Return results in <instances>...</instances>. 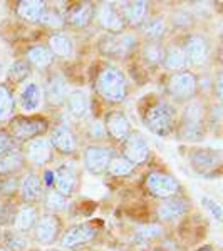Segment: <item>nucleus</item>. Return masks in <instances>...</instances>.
Returning <instances> with one entry per match:
<instances>
[{
	"label": "nucleus",
	"instance_id": "obj_27",
	"mask_svg": "<svg viewBox=\"0 0 223 251\" xmlns=\"http://www.w3.org/2000/svg\"><path fill=\"white\" fill-rule=\"evenodd\" d=\"M163 234H165L163 226L160 223H153V225L141 226L135 233V236H133V243H135L138 248H149L155 243L163 240Z\"/></svg>",
	"mask_w": 223,
	"mask_h": 251
},
{
	"label": "nucleus",
	"instance_id": "obj_12",
	"mask_svg": "<svg viewBox=\"0 0 223 251\" xmlns=\"http://www.w3.org/2000/svg\"><path fill=\"white\" fill-rule=\"evenodd\" d=\"M114 157V151L108 146L91 144L83 152V164L84 169L92 176H101L108 171V166Z\"/></svg>",
	"mask_w": 223,
	"mask_h": 251
},
{
	"label": "nucleus",
	"instance_id": "obj_31",
	"mask_svg": "<svg viewBox=\"0 0 223 251\" xmlns=\"http://www.w3.org/2000/svg\"><path fill=\"white\" fill-rule=\"evenodd\" d=\"M17 100L9 84H0V124L10 123L15 117Z\"/></svg>",
	"mask_w": 223,
	"mask_h": 251
},
{
	"label": "nucleus",
	"instance_id": "obj_29",
	"mask_svg": "<svg viewBox=\"0 0 223 251\" xmlns=\"http://www.w3.org/2000/svg\"><path fill=\"white\" fill-rule=\"evenodd\" d=\"M47 49L51 50V54L54 57L59 59H69L74 54V42L64 32H54L52 35H49L47 40Z\"/></svg>",
	"mask_w": 223,
	"mask_h": 251
},
{
	"label": "nucleus",
	"instance_id": "obj_5",
	"mask_svg": "<svg viewBox=\"0 0 223 251\" xmlns=\"http://www.w3.org/2000/svg\"><path fill=\"white\" fill-rule=\"evenodd\" d=\"M49 131V123L42 116H15L9 123V134L15 143H29Z\"/></svg>",
	"mask_w": 223,
	"mask_h": 251
},
{
	"label": "nucleus",
	"instance_id": "obj_14",
	"mask_svg": "<svg viewBox=\"0 0 223 251\" xmlns=\"http://www.w3.org/2000/svg\"><path fill=\"white\" fill-rule=\"evenodd\" d=\"M22 154L26 157V163L35 166V168H46L49 163L54 161V149L47 137L44 136L26 143Z\"/></svg>",
	"mask_w": 223,
	"mask_h": 251
},
{
	"label": "nucleus",
	"instance_id": "obj_48",
	"mask_svg": "<svg viewBox=\"0 0 223 251\" xmlns=\"http://www.w3.org/2000/svg\"><path fill=\"white\" fill-rule=\"evenodd\" d=\"M195 251H215V248L212 245H205V246H201V248H198V250H195Z\"/></svg>",
	"mask_w": 223,
	"mask_h": 251
},
{
	"label": "nucleus",
	"instance_id": "obj_41",
	"mask_svg": "<svg viewBox=\"0 0 223 251\" xmlns=\"http://www.w3.org/2000/svg\"><path fill=\"white\" fill-rule=\"evenodd\" d=\"M20 176L12 174V176H2L0 177V196L10 198L19 193Z\"/></svg>",
	"mask_w": 223,
	"mask_h": 251
},
{
	"label": "nucleus",
	"instance_id": "obj_35",
	"mask_svg": "<svg viewBox=\"0 0 223 251\" xmlns=\"http://www.w3.org/2000/svg\"><path fill=\"white\" fill-rule=\"evenodd\" d=\"M42 203H44V208H46V213L57 214V216H59V213L67 211V208H69L67 198H64L62 194H59L57 191H54V189H46Z\"/></svg>",
	"mask_w": 223,
	"mask_h": 251
},
{
	"label": "nucleus",
	"instance_id": "obj_1",
	"mask_svg": "<svg viewBox=\"0 0 223 251\" xmlns=\"http://www.w3.org/2000/svg\"><path fill=\"white\" fill-rule=\"evenodd\" d=\"M94 89L101 99L108 102H123L128 96V77L119 67L112 64H104L96 75Z\"/></svg>",
	"mask_w": 223,
	"mask_h": 251
},
{
	"label": "nucleus",
	"instance_id": "obj_3",
	"mask_svg": "<svg viewBox=\"0 0 223 251\" xmlns=\"http://www.w3.org/2000/svg\"><path fill=\"white\" fill-rule=\"evenodd\" d=\"M144 127L149 129L153 134L166 137L176 127V109L169 100H155L141 116Z\"/></svg>",
	"mask_w": 223,
	"mask_h": 251
},
{
	"label": "nucleus",
	"instance_id": "obj_20",
	"mask_svg": "<svg viewBox=\"0 0 223 251\" xmlns=\"http://www.w3.org/2000/svg\"><path fill=\"white\" fill-rule=\"evenodd\" d=\"M104 131L109 139L116 141V143H123L133 131V124L129 117L123 111H109L104 117Z\"/></svg>",
	"mask_w": 223,
	"mask_h": 251
},
{
	"label": "nucleus",
	"instance_id": "obj_50",
	"mask_svg": "<svg viewBox=\"0 0 223 251\" xmlns=\"http://www.w3.org/2000/svg\"><path fill=\"white\" fill-rule=\"evenodd\" d=\"M26 251H40V250H37V248H27Z\"/></svg>",
	"mask_w": 223,
	"mask_h": 251
},
{
	"label": "nucleus",
	"instance_id": "obj_26",
	"mask_svg": "<svg viewBox=\"0 0 223 251\" xmlns=\"http://www.w3.org/2000/svg\"><path fill=\"white\" fill-rule=\"evenodd\" d=\"M37 220H39L37 208H35V206H30V204H22L19 209H15L12 225H14V228L17 233L27 234V233H32V229H34Z\"/></svg>",
	"mask_w": 223,
	"mask_h": 251
},
{
	"label": "nucleus",
	"instance_id": "obj_40",
	"mask_svg": "<svg viewBox=\"0 0 223 251\" xmlns=\"http://www.w3.org/2000/svg\"><path fill=\"white\" fill-rule=\"evenodd\" d=\"M135 169H136L135 166H133L131 163H128L124 157L114 156L111 159V163H109L106 173L111 174L112 177H128L135 173Z\"/></svg>",
	"mask_w": 223,
	"mask_h": 251
},
{
	"label": "nucleus",
	"instance_id": "obj_43",
	"mask_svg": "<svg viewBox=\"0 0 223 251\" xmlns=\"http://www.w3.org/2000/svg\"><path fill=\"white\" fill-rule=\"evenodd\" d=\"M200 201H201V206L212 214V218L217 223L223 221V208L217 200H213V198H210V196H201Z\"/></svg>",
	"mask_w": 223,
	"mask_h": 251
},
{
	"label": "nucleus",
	"instance_id": "obj_18",
	"mask_svg": "<svg viewBox=\"0 0 223 251\" xmlns=\"http://www.w3.org/2000/svg\"><path fill=\"white\" fill-rule=\"evenodd\" d=\"M47 139L52 149L62 156H74L78 151V136L72 132L69 126H56L54 129H51V134Z\"/></svg>",
	"mask_w": 223,
	"mask_h": 251
},
{
	"label": "nucleus",
	"instance_id": "obj_51",
	"mask_svg": "<svg viewBox=\"0 0 223 251\" xmlns=\"http://www.w3.org/2000/svg\"><path fill=\"white\" fill-rule=\"evenodd\" d=\"M169 251H180V250H178V246H173V248L169 250Z\"/></svg>",
	"mask_w": 223,
	"mask_h": 251
},
{
	"label": "nucleus",
	"instance_id": "obj_49",
	"mask_svg": "<svg viewBox=\"0 0 223 251\" xmlns=\"http://www.w3.org/2000/svg\"><path fill=\"white\" fill-rule=\"evenodd\" d=\"M0 251H10L9 248H7V246H3L2 243H0Z\"/></svg>",
	"mask_w": 223,
	"mask_h": 251
},
{
	"label": "nucleus",
	"instance_id": "obj_4",
	"mask_svg": "<svg viewBox=\"0 0 223 251\" xmlns=\"http://www.w3.org/2000/svg\"><path fill=\"white\" fill-rule=\"evenodd\" d=\"M165 92L173 102H190V100H193L196 97L198 77L188 69L181 72H175V74H169L165 84Z\"/></svg>",
	"mask_w": 223,
	"mask_h": 251
},
{
	"label": "nucleus",
	"instance_id": "obj_30",
	"mask_svg": "<svg viewBox=\"0 0 223 251\" xmlns=\"http://www.w3.org/2000/svg\"><path fill=\"white\" fill-rule=\"evenodd\" d=\"M46 7H47V3L40 2V0H22V2H17L15 12H17V15L24 22L39 24Z\"/></svg>",
	"mask_w": 223,
	"mask_h": 251
},
{
	"label": "nucleus",
	"instance_id": "obj_23",
	"mask_svg": "<svg viewBox=\"0 0 223 251\" xmlns=\"http://www.w3.org/2000/svg\"><path fill=\"white\" fill-rule=\"evenodd\" d=\"M69 92H71V87H69L67 80L60 74H52L46 80L42 96H46V100L51 107H60L66 102Z\"/></svg>",
	"mask_w": 223,
	"mask_h": 251
},
{
	"label": "nucleus",
	"instance_id": "obj_22",
	"mask_svg": "<svg viewBox=\"0 0 223 251\" xmlns=\"http://www.w3.org/2000/svg\"><path fill=\"white\" fill-rule=\"evenodd\" d=\"M96 19V5L92 2H78L67 9L64 20L72 29H86Z\"/></svg>",
	"mask_w": 223,
	"mask_h": 251
},
{
	"label": "nucleus",
	"instance_id": "obj_11",
	"mask_svg": "<svg viewBox=\"0 0 223 251\" xmlns=\"http://www.w3.org/2000/svg\"><path fill=\"white\" fill-rule=\"evenodd\" d=\"M149 156H151V148L141 132L131 131L126 139L121 143V157H124L135 168L148 163Z\"/></svg>",
	"mask_w": 223,
	"mask_h": 251
},
{
	"label": "nucleus",
	"instance_id": "obj_44",
	"mask_svg": "<svg viewBox=\"0 0 223 251\" xmlns=\"http://www.w3.org/2000/svg\"><path fill=\"white\" fill-rule=\"evenodd\" d=\"M17 151V143L12 139L9 131H3L0 129V157L10 154V152Z\"/></svg>",
	"mask_w": 223,
	"mask_h": 251
},
{
	"label": "nucleus",
	"instance_id": "obj_10",
	"mask_svg": "<svg viewBox=\"0 0 223 251\" xmlns=\"http://www.w3.org/2000/svg\"><path fill=\"white\" fill-rule=\"evenodd\" d=\"M181 49L185 52V57L188 66L192 67H205L210 59V52H212V46L210 40L201 34H188L181 40Z\"/></svg>",
	"mask_w": 223,
	"mask_h": 251
},
{
	"label": "nucleus",
	"instance_id": "obj_9",
	"mask_svg": "<svg viewBox=\"0 0 223 251\" xmlns=\"http://www.w3.org/2000/svg\"><path fill=\"white\" fill-rule=\"evenodd\" d=\"M60 234H62V220H60V216L44 213L42 216H39L34 229H32V240L39 246H52L59 241Z\"/></svg>",
	"mask_w": 223,
	"mask_h": 251
},
{
	"label": "nucleus",
	"instance_id": "obj_36",
	"mask_svg": "<svg viewBox=\"0 0 223 251\" xmlns=\"http://www.w3.org/2000/svg\"><path fill=\"white\" fill-rule=\"evenodd\" d=\"M5 74L12 84H22L30 77L32 67L26 59H17L10 64L9 69H5Z\"/></svg>",
	"mask_w": 223,
	"mask_h": 251
},
{
	"label": "nucleus",
	"instance_id": "obj_45",
	"mask_svg": "<svg viewBox=\"0 0 223 251\" xmlns=\"http://www.w3.org/2000/svg\"><path fill=\"white\" fill-rule=\"evenodd\" d=\"M91 136L97 137V139H101V137H106V131H104L103 123H94L91 126Z\"/></svg>",
	"mask_w": 223,
	"mask_h": 251
},
{
	"label": "nucleus",
	"instance_id": "obj_7",
	"mask_svg": "<svg viewBox=\"0 0 223 251\" xmlns=\"http://www.w3.org/2000/svg\"><path fill=\"white\" fill-rule=\"evenodd\" d=\"M144 188L153 198L163 201L181 194V184L175 176L163 171H151L144 177Z\"/></svg>",
	"mask_w": 223,
	"mask_h": 251
},
{
	"label": "nucleus",
	"instance_id": "obj_39",
	"mask_svg": "<svg viewBox=\"0 0 223 251\" xmlns=\"http://www.w3.org/2000/svg\"><path fill=\"white\" fill-rule=\"evenodd\" d=\"M2 245L7 246L10 251H26L27 248H30L29 240L24 234L17 231H10V229H5L2 233Z\"/></svg>",
	"mask_w": 223,
	"mask_h": 251
},
{
	"label": "nucleus",
	"instance_id": "obj_42",
	"mask_svg": "<svg viewBox=\"0 0 223 251\" xmlns=\"http://www.w3.org/2000/svg\"><path fill=\"white\" fill-rule=\"evenodd\" d=\"M169 24H171L175 29H180V30H186L190 29V27L195 24V17L192 12L188 10H176L175 14L171 15V19H169Z\"/></svg>",
	"mask_w": 223,
	"mask_h": 251
},
{
	"label": "nucleus",
	"instance_id": "obj_47",
	"mask_svg": "<svg viewBox=\"0 0 223 251\" xmlns=\"http://www.w3.org/2000/svg\"><path fill=\"white\" fill-rule=\"evenodd\" d=\"M5 74V64H3V57L0 55V77Z\"/></svg>",
	"mask_w": 223,
	"mask_h": 251
},
{
	"label": "nucleus",
	"instance_id": "obj_38",
	"mask_svg": "<svg viewBox=\"0 0 223 251\" xmlns=\"http://www.w3.org/2000/svg\"><path fill=\"white\" fill-rule=\"evenodd\" d=\"M39 24H42L47 29L59 32V29H62V27L66 25V20H64V14L59 9H56V7H52V5H47Z\"/></svg>",
	"mask_w": 223,
	"mask_h": 251
},
{
	"label": "nucleus",
	"instance_id": "obj_2",
	"mask_svg": "<svg viewBox=\"0 0 223 251\" xmlns=\"http://www.w3.org/2000/svg\"><path fill=\"white\" fill-rule=\"evenodd\" d=\"M206 134V109L203 102L193 99L185 104L178 124V137L185 143H200Z\"/></svg>",
	"mask_w": 223,
	"mask_h": 251
},
{
	"label": "nucleus",
	"instance_id": "obj_17",
	"mask_svg": "<svg viewBox=\"0 0 223 251\" xmlns=\"http://www.w3.org/2000/svg\"><path fill=\"white\" fill-rule=\"evenodd\" d=\"M96 20L106 34L116 35V34H123L126 30L116 3L104 2L99 7H96Z\"/></svg>",
	"mask_w": 223,
	"mask_h": 251
},
{
	"label": "nucleus",
	"instance_id": "obj_21",
	"mask_svg": "<svg viewBox=\"0 0 223 251\" xmlns=\"http://www.w3.org/2000/svg\"><path fill=\"white\" fill-rule=\"evenodd\" d=\"M190 209H192L190 201L180 194V196L160 201V204L156 206V218L161 223H173L180 220L181 216H185Z\"/></svg>",
	"mask_w": 223,
	"mask_h": 251
},
{
	"label": "nucleus",
	"instance_id": "obj_34",
	"mask_svg": "<svg viewBox=\"0 0 223 251\" xmlns=\"http://www.w3.org/2000/svg\"><path fill=\"white\" fill-rule=\"evenodd\" d=\"M26 157H24L22 152L14 151L10 154L0 157V177L2 176H12V174H19L26 168Z\"/></svg>",
	"mask_w": 223,
	"mask_h": 251
},
{
	"label": "nucleus",
	"instance_id": "obj_24",
	"mask_svg": "<svg viewBox=\"0 0 223 251\" xmlns=\"http://www.w3.org/2000/svg\"><path fill=\"white\" fill-rule=\"evenodd\" d=\"M64 106H66L69 116L74 121L84 119L89 112V106H91V102H89V94L86 91H81V89H71Z\"/></svg>",
	"mask_w": 223,
	"mask_h": 251
},
{
	"label": "nucleus",
	"instance_id": "obj_46",
	"mask_svg": "<svg viewBox=\"0 0 223 251\" xmlns=\"http://www.w3.org/2000/svg\"><path fill=\"white\" fill-rule=\"evenodd\" d=\"M215 91H217V99L222 100V74L218 72L217 80H215Z\"/></svg>",
	"mask_w": 223,
	"mask_h": 251
},
{
	"label": "nucleus",
	"instance_id": "obj_19",
	"mask_svg": "<svg viewBox=\"0 0 223 251\" xmlns=\"http://www.w3.org/2000/svg\"><path fill=\"white\" fill-rule=\"evenodd\" d=\"M188 161L195 173H208L220 168L222 151L208 148H193L188 154Z\"/></svg>",
	"mask_w": 223,
	"mask_h": 251
},
{
	"label": "nucleus",
	"instance_id": "obj_15",
	"mask_svg": "<svg viewBox=\"0 0 223 251\" xmlns=\"http://www.w3.org/2000/svg\"><path fill=\"white\" fill-rule=\"evenodd\" d=\"M117 10L123 19L124 27L129 29H139L141 25L149 19V3L141 2V0H133V2H121L117 3Z\"/></svg>",
	"mask_w": 223,
	"mask_h": 251
},
{
	"label": "nucleus",
	"instance_id": "obj_28",
	"mask_svg": "<svg viewBox=\"0 0 223 251\" xmlns=\"http://www.w3.org/2000/svg\"><path fill=\"white\" fill-rule=\"evenodd\" d=\"M161 66H163L168 72H171V74H175V72L186 71V67H188V62H186L185 52H183V49H181L180 44H173V46H169V47L165 49Z\"/></svg>",
	"mask_w": 223,
	"mask_h": 251
},
{
	"label": "nucleus",
	"instance_id": "obj_13",
	"mask_svg": "<svg viewBox=\"0 0 223 251\" xmlns=\"http://www.w3.org/2000/svg\"><path fill=\"white\" fill-rule=\"evenodd\" d=\"M79 186V174H78V166L72 161H66L59 166L54 171V186L52 189L62 194L64 198H71L76 193Z\"/></svg>",
	"mask_w": 223,
	"mask_h": 251
},
{
	"label": "nucleus",
	"instance_id": "obj_8",
	"mask_svg": "<svg viewBox=\"0 0 223 251\" xmlns=\"http://www.w3.org/2000/svg\"><path fill=\"white\" fill-rule=\"evenodd\" d=\"M97 234H99V226L96 225V221L78 223L60 234L59 245L64 250H78L94 241Z\"/></svg>",
	"mask_w": 223,
	"mask_h": 251
},
{
	"label": "nucleus",
	"instance_id": "obj_6",
	"mask_svg": "<svg viewBox=\"0 0 223 251\" xmlns=\"http://www.w3.org/2000/svg\"><path fill=\"white\" fill-rule=\"evenodd\" d=\"M139 42H138V37L131 32L124 30L123 34H104L103 37L97 42V47H99V52L104 55V57H109L112 60L117 59H126L129 54H131L135 49H138Z\"/></svg>",
	"mask_w": 223,
	"mask_h": 251
},
{
	"label": "nucleus",
	"instance_id": "obj_33",
	"mask_svg": "<svg viewBox=\"0 0 223 251\" xmlns=\"http://www.w3.org/2000/svg\"><path fill=\"white\" fill-rule=\"evenodd\" d=\"M24 59L29 62V66L32 69H47V67H51L56 60V57L51 54V50H49L46 46L29 47Z\"/></svg>",
	"mask_w": 223,
	"mask_h": 251
},
{
	"label": "nucleus",
	"instance_id": "obj_52",
	"mask_svg": "<svg viewBox=\"0 0 223 251\" xmlns=\"http://www.w3.org/2000/svg\"><path fill=\"white\" fill-rule=\"evenodd\" d=\"M46 251H62V250H54V248H51V250H46Z\"/></svg>",
	"mask_w": 223,
	"mask_h": 251
},
{
	"label": "nucleus",
	"instance_id": "obj_16",
	"mask_svg": "<svg viewBox=\"0 0 223 251\" xmlns=\"http://www.w3.org/2000/svg\"><path fill=\"white\" fill-rule=\"evenodd\" d=\"M19 196L22 200V204H30L35 206L39 203H42L44 194H46V188L42 184V179L37 173L30 171L26 173L20 177V184H19Z\"/></svg>",
	"mask_w": 223,
	"mask_h": 251
},
{
	"label": "nucleus",
	"instance_id": "obj_25",
	"mask_svg": "<svg viewBox=\"0 0 223 251\" xmlns=\"http://www.w3.org/2000/svg\"><path fill=\"white\" fill-rule=\"evenodd\" d=\"M42 87L37 82L30 80V82L24 84L22 89H20L19 106L24 112H34L42 104Z\"/></svg>",
	"mask_w": 223,
	"mask_h": 251
},
{
	"label": "nucleus",
	"instance_id": "obj_32",
	"mask_svg": "<svg viewBox=\"0 0 223 251\" xmlns=\"http://www.w3.org/2000/svg\"><path fill=\"white\" fill-rule=\"evenodd\" d=\"M144 42H161L168 30V22L165 17H149L143 25L139 27Z\"/></svg>",
	"mask_w": 223,
	"mask_h": 251
},
{
	"label": "nucleus",
	"instance_id": "obj_37",
	"mask_svg": "<svg viewBox=\"0 0 223 251\" xmlns=\"http://www.w3.org/2000/svg\"><path fill=\"white\" fill-rule=\"evenodd\" d=\"M163 52L165 47L161 46V42H144L139 47V54L144 64L148 66H161V60H163Z\"/></svg>",
	"mask_w": 223,
	"mask_h": 251
}]
</instances>
